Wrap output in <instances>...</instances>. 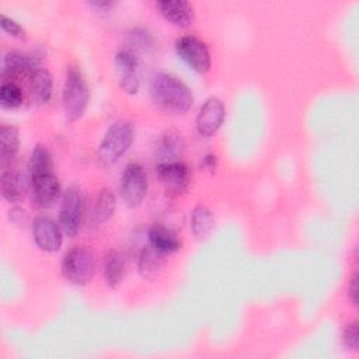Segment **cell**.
Masks as SVG:
<instances>
[{"label":"cell","instance_id":"e0dca14e","mask_svg":"<svg viewBox=\"0 0 359 359\" xmlns=\"http://www.w3.org/2000/svg\"><path fill=\"white\" fill-rule=\"evenodd\" d=\"M164 265V258H163V252L157 251L153 247L144 248L140 255H139V261H137V269L139 273L144 278V279H153L154 276L158 275V272L161 271Z\"/></svg>","mask_w":359,"mask_h":359},{"label":"cell","instance_id":"d4e9b609","mask_svg":"<svg viewBox=\"0 0 359 359\" xmlns=\"http://www.w3.org/2000/svg\"><path fill=\"white\" fill-rule=\"evenodd\" d=\"M115 65L121 77L137 74V57L132 50H119L115 56Z\"/></svg>","mask_w":359,"mask_h":359},{"label":"cell","instance_id":"83f0119b","mask_svg":"<svg viewBox=\"0 0 359 359\" xmlns=\"http://www.w3.org/2000/svg\"><path fill=\"white\" fill-rule=\"evenodd\" d=\"M0 27L4 32H7L11 36H17V38H22L24 36V28L14 20H11L10 17L1 14L0 18Z\"/></svg>","mask_w":359,"mask_h":359},{"label":"cell","instance_id":"5b68a950","mask_svg":"<svg viewBox=\"0 0 359 359\" xmlns=\"http://www.w3.org/2000/svg\"><path fill=\"white\" fill-rule=\"evenodd\" d=\"M121 196L123 202L130 206H139L147 194V177L143 167L137 163H129L122 172Z\"/></svg>","mask_w":359,"mask_h":359},{"label":"cell","instance_id":"d6986e66","mask_svg":"<svg viewBox=\"0 0 359 359\" xmlns=\"http://www.w3.org/2000/svg\"><path fill=\"white\" fill-rule=\"evenodd\" d=\"M125 258L118 251H109L104 261V276L108 286H118L125 276Z\"/></svg>","mask_w":359,"mask_h":359},{"label":"cell","instance_id":"f1b7e54d","mask_svg":"<svg viewBox=\"0 0 359 359\" xmlns=\"http://www.w3.org/2000/svg\"><path fill=\"white\" fill-rule=\"evenodd\" d=\"M139 76L137 74H130V76H125L121 77V88L126 93V94H136L139 90Z\"/></svg>","mask_w":359,"mask_h":359},{"label":"cell","instance_id":"277c9868","mask_svg":"<svg viewBox=\"0 0 359 359\" xmlns=\"http://www.w3.org/2000/svg\"><path fill=\"white\" fill-rule=\"evenodd\" d=\"M95 261L93 254L84 247H73L62 259L63 278L77 286L86 285L94 275Z\"/></svg>","mask_w":359,"mask_h":359},{"label":"cell","instance_id":"30bf717a","mask_svg":"<svg viewBox=\"0 0 359 359\" xmlns=\"http://www.w3.org/2000/svg\"><path fill=\"white\" fill-rule=\"evenodd\" d=\"M157 175L168 192L181 194L191 182V171L182 161L158 164Z\"/></svg>","mask_w":359,"mask_h":359},{"label":"cell","instance_id":"4316f807","mask_svg":"<svg viewBox=\"0 0 359 359\" xmlns=\"http://www.w3.org/2000/svg\"><path fill=\"white\" fill-rule=\"evenodd\" d=\"M129 42L130 45H133L136 49H146L149 46H151V38L150 35L140 28H135L130 34H129Z\"/></svg>","mask_w":359,"mask_h":359},{"label":"cell","instance_id":"ba28073f","mask_svg":"<svg viewBox=\"0 0 359 359\" xmlns=\"http://www.w3.org/2000/svg\"><path fill=\"white\" fill-rule=\"evenodd\" d=\"M226 118V107L217 97H209L196 115V130L203 137L213 136Z\"/></svg>","mask_w":359,"mask_h":359},{"label":"cell","instance_id":"8992f818","mask_svg":"<svg viewBox=\"0 0 359 359\" xmlns=\"http://www.w3.org/2000/svg\"><path fill=\"white\" fill-rule=\"evenodd\" d=\"M177 55L195 72L203 74L210 69V53L203 41L194 35H185L175 41Z\"/></svg>","mask_w":359,"mask_h":359},{"label":"cell","instance_id":"ffe728a7","mask_svg":"<svg viewBox=\"0 0 359 359\" xmlns=\"http://www.w3.org/2000/svg\"><path fill=\"white\" fill-rule=\"evenodd\" d=\"M53 80L46 69H38L31 74V90L32 95L39 104H46L52 97Z\"/></svg>","mask_w":359,"mask_h":359},{"label":"cell","instance_id":"f546056e","mask_svg":"<svg viewBox=\"0 0 359 359\" xmlns=\"http://www.w3.org/2000/svg\"><path fill=\"white\" fill-rule=\"evenodd\" d=\"M348 296L353 304L358 303V275L353 273L348 285Z\"/></svg>","mask_w":359,"mask_h":359},{"label":"cell","instance_id":"7a4b0ae2","mask_svg":"<svg viewBox=\"0 0 359 359\" xmlns=\"http://www.w3.org/2000/svg\"><path fill=\"white\" fill-rule=\"evenodd\" d=\"M135 137L133 126L129 121L119 119L112 123L97 149V160L101 165L115 164L130 147Z\"/></svg>","mask_w":359,"mask_h":359},{"label":"cell","instance_id":"52a82bcc","mask_svg":"<svg viewBox=\"0 0 359 359\" xmlns=\"http://www.w3.org/2000/svg\"><path fill=\"white\" fill-rule=\"evenodd\" d=\"M83 208L84 202L81 192L74 187L69 188L63 195L59 212V226L67 237H74L79 231L83 216Z\"/></svg>","mask_w":359,"mask_h":359},{"label":"cell","instance_id":"8fae6325","mask_svg":"<svg viewBox=\"0 0 359 359\" xmlns=\"http://www.w3.org/2000/svg\"><path fill=\"white\" fill-rule=\"evenodd\" d=\"M29 184H31L32 199L41 208L50 205L57 198L60 191L59 181L53 175V172L31 175Z\"/></svg>","mask_w":359,"mask_h":359},{"label":"cell","instance_id":"484cf974","mask_svg":"<svg viewBox=\"0 0 359 359\" xmlns=\"http://www.w3.org/2000/svg\"><path fill=\"white\" fill-rule=\"evenodd\" d=\"M358 335H359L358 334V323L353 321V323L348 324L344 330V334H342L344 345L351 351H356L358 345H359V337Z\"/></svg>","mask_w":359,"mask_h":359},{"label":"cell","instance_id":"cb8c5ba5","mask_svg":"<svg viewBox=\"0 0 359 359\" xmlns=\"http://www.w3.org/2000/svg\"><path fill=\"white\" fill-rule=\"evenodd\" d=\"M22 102V93L14 83L6 81L0 88V104L4 108H17Z\"/></svg>","mask_w":359,"mask_h":359},{"label":"cell","instance_id":"4fadbf2b","mask_svg":"<svg viewBox=\"0 0 359 359\" xmlns=\"http://www.w3.org/2000/svg\"><path fill=\"white\" fill-rule=\"evenodd\" d=\"M157 8L160 14L171 24L177 27H188L194 21V8L188 1H158Z\"/></svg>","mask_w":359,"mask_h":359},{"label":"cell","instance_id":"7c38bea8","mask_svg":"<svg viewBox=\"0 0 359 359\" xmlns=\"http://www.w3.org/2000/svg\"><path fill=\"white\" fill-rule=\"evenodd\" d=\"M185 149V142L182 136L175 130L164 132L156 143V160L158 164L178 161L177 158L182 156Z\"/></svg>","mask_w":359,"mask_h":359},{"label":"cell","instance_id":"3957f363","mask_svg":"<svg viewBox=\"0 0 359 359\" xmlns=\"http://www.w3.org/2000/svg\"><path fill=\"white\" fill-rule=\"evenodd\" d=\"M88 98V87L81 72L76 67H72L67 72L63 86V109L66 118L72 122L81 118L87 108Z\"/></svg>","mask_w":359,"mask_h":359},{"label":"cell","instance_id":"7402d4cb","mask_svg":"<svg viewBox=\"0 0 359 359\" xmlns=\"http://www.w3.org/2000/svg\"><path fill=\"white\" fill-rule=\"evenodd\" d=\"M116 208V198L112 191L102 189L100 191L95 205H94V219L97 223H105L108 222Z\"/></svg>","mask_w":359,"mask_h":359},{"label":"cell","instance_id":"5bb4252c","mask_svg":"<svg viewBox=\"0 0 359 359\" xmlns=\"http://www.w3.org/2000/svg\"><path fill=\"white\" fill-rule=\"evenodd\" d=\"M39 67V59L21 52H8L1 62V74L11 76L20 73L34 74Z\"/></svg>","mask_w":359,"mask_h":359},{"label":"cell","instance_id":"1f68e13d","mask_svg":"<svg viewBox=\"0 0 359 359\" xmlns=\"http://www.w3.org/2000/svg\"><path fill=\"white\" fill-rule=\"evenodd\" d=\"M205 163L208 164V167H209V168L215 167V164H216V158H215V156H212V154L206 156V157H205Z\"/></svg>","mask_w":359,"mask_h":359},{"label":"cell","instance_id":"2e32d148","mask_svg":"<svg viewBox=\"0 0 359 359\" xmlns=\"http://www.w3.org/2000/svg\"><path fill=\"white\" fill-rule=\"evenodd\" d=\"M149 240L151 247L163 254H170L181 248V241L175 233L163 226L151 227L149 231Z\"/></svg>","mask_w":359,"mask_h":359},{"label":"cell","instance_id":"603a6c76","mask_svg":"<svg viewBox=\"0 0 359 359\" xmlns=\"http://www.w3.org/2000/svg\"><path fill=\"white\" fill-rule=\"evenodd\" d=\"M28 170H29V177L38 175V174L53 172L52 157L43 146H36L32 150L29 161H28Z\"/></svg>","mask_w":359,"mask_h":359},{"label":"cell","instance_id":"44dd1931","mask_svg":"<svg viewBox=\"0 0 359 359\" xmlns=\"http://www.w3.org/2000/svg\"><path fill=\"white\" fill-rule=\"evenodd\" d=\"M215 226V217L212 212L202 205L194 208L191 213V229L196 238H205Z\"/></svg>","mask_w":359,"mask_h":359},{"label":"cell","instance_id":"6da1fadb","mask_svg":"<svg viewBox=\"0 0 359 359\" xmlns=\"http://www.w3.org/2000/svg\"><path fill=\"white\" fill-rule=\"evenodd\" d=\"M150 95L157 107L172 114L187 112L194 102L189 87L168 73H157L151 77Z\"/></svg>","mask_w":359,"mask_h":359},{"label":"cell","instance_id":"9c48e42d","mask_svg":"<svg viewBox=\"0 0 359 359\" xmlns=\"http://www.w3.org/2000/svg\"><path fill=\"white\" fill-rule=\"evenodd\" d=\"M62 229L48 216H38L32 222L35 244L45 252H55L62 245Z\"/></svg>","mask_w":359,"mask_h":359},{"label":"cell","instance_id":"9a60e30c","mask_svg":"<svg viewBox=\"0 0 359 359\" xmlns=\"http://www.w3.org/2000/svg\"><path fill=\"white\" fill-rule=\"evenodd\" d=\"M20 146V136L15 126L3 125L0 128V164L6 168L15 157Z\"/></svg>","mask_w":359,"mask_h":359},{"label":"cell","instance_id":"ac0fdd59","mask_svg":"<svg viewBox=\"0 0 359 359\" xmlns=\"http://www.w3.org/2000/svg\"><path fill=\"white\" fill-rule=\"evenodd\" d=\"M0 187H1V195L7 202H18L22 195H24V178L21 177L20 172L17 171H3L1 180H0Z\"/></svg>","mask_w":359,"mask_h":359},{"label":"cell","instance_id":"4dcf8cb0","mask_svg":"<svg viewBox=\"0 0 359 359\" xmlns=\"http://www.w3.org/2000/svg\"><path fill=\"white\" fill-rule=\"evenodd\" d=\"M88 6L95 7V8H98V10H108V8L114 7V3H112V1H100V0H95V1H90Z\"/></svg>","mask_w":359,"mask_h":359}]
</instances>
